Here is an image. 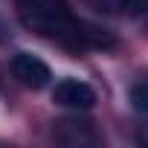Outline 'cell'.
I'll list each match as a JSON object with an SVG mask.
<instances>
[{"instance_id": "obj_1", "label": "cell", "mask_w": 148, "mask_h": 148, "mask_svg": "<svg viewBox=\"0 0 148 148\" xmlns=\"http://www.w3.org/2000/svg\"><path fill=\"white\" fill-rule=\"evenodd\" d=\"M18 15L23 26L38 35H47L70 49H90V47H110L113 41L105 29L90 26L73 15L67 0H18Z\"/></svg>"}, {"instance_id": "obj_2", "label": "cell", "mask_w": 148, "mask_h": 148, "mask_svg": "<svg viewBox=\"0 0 148 148\" xmlns=\"http://www.w3.org/2000/svg\"><path fill=\"white\" fill-rule=\"evenodd\" d=\"M52 102L61 108H73V110H90L96 105V93L90 84L79 79H61L52 90Z\"/></svg>"}, {"instance_id": "obj_3", "label": "cell", "mask_w": 148, "mask_h": 148, "mask_svg": "<svg viewBox=\"0 0 148 148\" xmlns=\"http://www.w3.org/2000/svg\"><path fill=\"white\" fill-rule=\"evenodd\" d=\"M12 76L23 84V87H32V90H41L52 76H49V67L38 58V55H29V52H18L12 58Z\"/></svg>"}, {"instance_id": "obj_4", "label": "cell", "mask_w": 148, "mask_h": 148, "mask_svg": "<svg viewBox=\"0 0 148 148\" xmlns=\"http://www.w3.org/2000/svg\"><path fill=\"white\" fill-rule=\"evenodd\" d=\"M55 139L64 145H93L99 136L93 131L90 122H79V119H61L55 122Z\"/></svg>"}, {"instance_id": "obj_5", "label": "cell", "mask_w": 148, "mask_h": 148, "mask_svg": "<svg viewBox=\"0 0 148 148\" xmlns=\"http://www.w3.org/2000/svg\"><path fill=\"white\" fill-rule=\"evenodd\" d=\"M99 3L113 12V15H125V18H136L145 9V0H99Z\"/></svg>"}, {"instance_id": "obj_6", "label": "cell", "mask_w": 148, "mask_h": 148, "mask_svg": "<svg viewBox=\"0 0 148 148\" xmlns=\"http://www.w3.org/2000/svg\"><path fill=\"white\" fill-rule=\"evenodd\" d=\"M131 99H134V108H136L139 113H145V110H148V84H145V82L134 84V90H131Z\"/></svg>"}]
</instances>
